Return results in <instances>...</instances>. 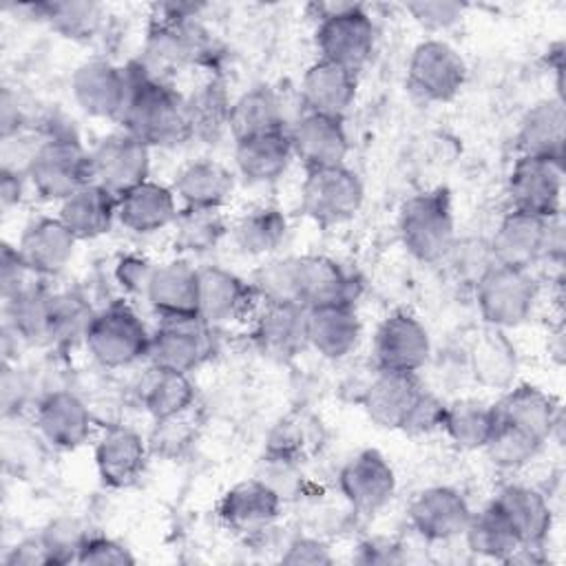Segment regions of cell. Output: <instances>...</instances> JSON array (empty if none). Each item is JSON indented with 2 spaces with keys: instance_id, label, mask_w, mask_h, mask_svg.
Masks as SVG:
<instances>
[{
  "instance_id": "obj_3",
  "label": "cell",
  "mask_w": 566,
  "mask_h": 566,
  "mask_svg": "<svg viewBox=\"0 0 566 566\" xmlns=\"http://www.w3.org/2000/svg\"><path fill=\"white\" fill-rule=\"evenodd\" d=\"M24 175L46 201H64L95 181L93 157L73 135H53L40 142Z\"/></svg>"
},
{
  "instance_id": "obj_55",
  "label": "cell",
  "mask_w": 566,
  "mask_h": 566,
  "mask_svg": "<svg viewBox=\"0 0 566 566\" xmlns=\"http://www.w3.org/2000/svg\"><path fill=\"white\" fill-rule=\"evenodd\" d=\"M29 274H33V272L22 263L18 250L4 243L2 256H0V283H2L4 301L11 298L13 294H18L20 290H24L27 285H31V281H27Z\"/></svg>"
},
{
  "instance_id": "obj_11",
  "label": "cell",
  "mask_w": 566,
  "mask_h": 566,
  "mask_svg": "<svg viewBox=\"0 0 566 566\" xmlns=\"http://www.w3.org/2000/svg\"><path fill=\"white\" fill-rule=\"evenodd\" d=\"M506 190L513 210L531 212L544 219L559 214L564 190L562 161L520 155L509 175Z\"/></svg>"
},
{
  "instance_id": "obj_13",
  "label": "cell",
  "mask_w": 566,
  "mask_h": 566,
  "mask_svg": "<svg viewBox=\"0 0 566 566\" xmlns=\"http://www.w3.org/2000/svg\"><path fill=\"white\" fill-rule=\"evenodd\" d=\"M431 343L424 325L409 312L389 314L374 336V365L382 371L416 374L429 360Z\"/></svg>"
},
{
  "instance_id": "obj_49",
  "label": "cell",
  "mask_w": 566,
  "mask_h": 566,
  "mask_svg": "<svg viewBox=\"0 0 566 566\" xmlns=\"http://www.w3.org/2000/svg\"><path fill=\"white\" fill-rule=\"evenodd\" d=\"M197 427H199V420L192 407L175 416L159 418L155 420V427L148 436V451L161 458H179L192 447L197 438Z\"/></svg>"
},
{
  "instance_id": "obj_32",
  "label": "cell",
  "mask_w": 566,
  "mask_h": 566,
  "mask_svg": "<svg viewBox=\"0 0 566 566\" xmlns=\"http://www.w3.org/2000/svg\"><path fill=\"white\" fill-rule=\"evenodd\" d=\"M177 212L175 190L157 181H144L117 199L119 223L137 234H150L172 226Z\"/></svg>"
},
{
  "instance_id": "obj_26",
  "label": "cell",
  "mask_w": 566,
  "mask_h": 566,
  "mask_svg": "<svg viewBox=\"0 0 566 566\" xmlns=\"http://www.w3.org/2000/svg\"><path fill=\"white\" fill-rule=\"evenodd\" d=\"M75 237L60 219H35L15 245L22 263L35 276H51L66 268L75 250Z\"/></svg>"
},
{
  "instance_id": "obj_12",
  "label": "cell",
  "mask_w": 566,
  "mask_h": 566,
  "mask_svg": "<svg viewBox=\"0 0 566 566\" xmlns=\"http://www.w3.org/2000/svg\"><path fill=\"white\" fill-rule=\"evenodd\" d=\"M210 347V325L201 316H170L150 334L148 358L155 367L188 374L208 358Z\"/></svg>"
},
{
  "instance_id": "obj_28",
  "label": "cell",
  "mask_w": 566,
  "mask_h": 566,
  "mask_svg": "<svg viewBox=\"0 0 566 566\" xmlns=\"http://www.w3.org/2000/svg\"><path fill=\"white\" fill-rule=\"evenodd\" d=\"M515 531L522 546H542L553 526L548 500L533 486L506 484L491 502Z\"/></svg>"
},
{
  "instance_id": "obj_27",
  "label": "cell",
  "mask_w": 566,
  "mask_h": 566,
  "mask_svg": "<svg viewBox=\"0 0 566 566\" xmlns=\"http://www.w3.org/2000/svg\"><path fill=\"white\" fill-rule=\"evenodd\" d=\"M146 298L161 318L199 316V270L188 261L155 265Z\"/></svg>"
},
{
  "instance_id": "obj_7",
  "label": "cell",
  "mask_w": 566,
  "mask_h": 566,
  "mask_svg": "<svg viewBox=\"0 0 566 566\" xmlns=\"http://www.w3.org/2000/svg\"><path fill=\"white\" fill-rule=\"evenodd\" d=\"M137 75L139 66H117L95 57L75 69L71 91L84 113L102 119H122Z\"/></svg>"
},
{
  "instance_id": "obj_14",
  "label": "cell",
  "mask_w": 566,
  "mask_h": 566,
  "mask_svg": "<svg viewBox=\"0 0 566 566\" xmlns=\"http://www.w3.org/2000/svg\"><path fill=\"white\" fill-rule=\"evenodd\" d=\"M292 259V296L305 310L336 303H352L358 296L354 276L329 256H290Z\"/></svg>"
},
{
  "instance_id": "obj_29",
  "label": "cell",
  "mask_w": 566,
  "mask_h": 566,
  "mask_svg": "<svg viewBox=\"0 0 566 566\" xmlns=\"http://www.w3.org/2000/svg\"><path fill=\"white\" fill-rule=\"evenodd\" d=\"M301 99L307 113L343 119L356 99V73L318 57L303 75Z\"/></svg>"
},
{
  "instance_id": "obj_1",
  "label": "cell",
  "mask_w": 566,
  "mask_h": 566,
  "mask_svg": "<svg viewBox=\"0 0 566 566\" xmlns=\"http://www.w3.org/2000/svg\"><path fill=\"white\" fill-rule=\"evenodd\" d=\"M126 133L135 135L148 148H172L190 139L186 119V97L170 84L139 66L137 82L122 115Z\"/></svg>"
},
{
  "instance_id": "obj_45",
  "label": "cell",
  "mask_w": 566,
  "mask_h": 566,
  "mask_svg": "<svg viewBox=\"0 0 566 566\" xmlns=\"http://www.w3.org/2000/svg\"><path fill=\"white\" fill-rule=\"evenodd\" d=\"M175 248L188 254H203L219 245L226 234V221L219 208H190L177 212L172 223Z\"/></svg>"
},
{
  "instance_id": "obj_33",
  "label": "cell",
  "mask_w": 566,
  "mask_h": 566,
  "mask_svg": "<svg viewBox=\"0 0 566 566\" xmlns=\"http://www.w3.org/2000/svg\"><path fill=\"white\" fill-rule=\"evenodd\" d=\"M517 148L526 157H546L564 161L566 111L562 99H544L531 106L517 128Z\"/></svg>"
},
{
  "instance_id": "obj_37",
  "label": "cell",
  "mask_w": 566,
  "mask_h": 566,
  "mask_svg": "<svg viewBox=\"0 0 566 566\" xmlns=\"http://www.w3.org/2000/svg\"><path fill=\"white\" fill-rule=\"evenodd\" d=\"M471 376L489 389H509L517 374V352L504 329L486 327L469 352Z\"/></svg>"
},
{
  "instance_id": "obj_2",
  "label": "cell",
  "mask_w": 566,
  "mask_h": 566,
  "mask_svg": "<svg viewBox=\"0 0 566 566\" xmlns=\"http://www.w3.org/2000/svg\"><path fill=\"white\" fill-rule=\"evenodd\" d=\"M398 232L407 252L422 263L444 261L455 243V221L447 188L409 197L398 214Z\"/></svg>"
},
{
  "instance_id": "obj_22",
  "label": "cell",
  "mask_w": 566,
  "mask_h": 566,
  "mask_svg": "<svg viewBox=\"0 0 566 566\" xmlns=\"http://www.w3.org/2000/svg\"><path fill=\"white\" fill-rule=\"evenodd\" d=\"M148 458V442L126 427L113 424L104 431L95 447V464L104 484L126 489L139 480Z\"/></svg>"
},
{
  "instance_id": "obj_53",
  "label": "cell",
  "mask_w": 566,
  "mask_h": 566,
  "mask_svg": "<svg viewBox=\"0 0 566 566\" xmlns=\"http://www.w3.org/2000/svg\"><path fill=\"white\" fill-rule=\"evenodd\" d=\"M77 564H88V566H133L135 557L117 539H111V537H104V535H88L84 546L80 548Z\"/></svg>"
},
{
  "instance_id": "obj_39",
  "label": "cell",
  "mask_w": 566,
  "mask_h": 566,
  "mask_svg": "<svg viewBox=\"0 0 566 566\" xmlns=\"http://www.w3.org/2000/svg\"><path fill=\"white\" fill-rule=\"evenodd\" d=\"M230 108L232 102L221 80H208L186 97V119L190 139L214 144L230 133Z\"/></svg>"
},
{
  "instance_id": "obj_36",
  "label": "cell",
  "mask_w": 566,
  "mask_h": 566,
  "mask_svg": "<svg viewBox=\"0 0 566 566\" xmlns=\"http://www.w3.org/2000/svg\"><path fill=\"white\" fill-rule=\"evenodd\" d=\"M172 190L190 208L221 210V206H226L232 197L234 177L214 159H195L177 172Z\"/></svg>"
},
{
  "instance_id": "obj_19",
  "label": "cell",
  "mask_w": 566,
  "mask_h": 566,
  "mask_svg": "<svg viewBox=\"0 0 566 566\" xmlns=\"http://www.w3.org/2000/svg\"><path fill=\"white\" fill-rule=\"evenodd\" d=\"M35 427L53 449L73 451L88 440L93 416L77 394L55 389L38 402Z\"/></svg>"
},
{
  "instance_id": "obj_24",
  "label": "cell",
  "mask_w": 566,
  "mask_h": 566,
  "mask_svg": "<svg viewBox=\"0 0 566 566\" xmlns=\"http://www.w3.org/2000/svg\"><path fill=\"white\" fill-rule=\"evenodd\" d=\"M495 420L515 427L542 444L548 442L559 427V407L555 398L533 385L509 387L506 394L493 405Z\"/></svg>"
},
{
  "instance_id": "obj_21",
  "label": "cell",
  "mask_w": 566,
  "mask_h": 566,
  "mask_svg": "<svg viewBox=\"0 0 566 566\" xmlns=\"http://www.w3.org/2000/svg\"><path fill=\"white\" fill-rule=\"evenodd\" d=\"M548 219L511 208L489 241L495 263L531 270V265L546 254Z\"/></svg>"
},
{
  "instance_id": "obj_6",
  "label": "cell",
  "mask_w": 566,
  "mask_h": 566,
  "mask_svg": "<svg viewBox=\"0 0 566 566\" xmlns=\"http://www.w3.org/2000/svg\"><path fill=\"white\" fill-rule=\"evenodd\" d=\"M473 287L484 323L497 329L522 325L531 316L539 294L531 270L497 263L489 268Z\"/></svg>"
},
{
  "instance_id": "obj_59",
  "label": "cell",
  "mask_w": 566,
  "mask_h": 566,
  "mask_svg": "<svg viewBox=\"0 0 566 566\" xmlns=\"http://www.w3.org/2000/svg\"><path fill=\"white\" fill-rule=\"evenodd\" d=\"M354 559L360 564H396V562H402V555L396 542L374 537L358 546V553Z\"/></svg>"
},
{
  "instance_id": "obj_38",
  "label": "cell",
  "mask_w": 566,
  "mask_h": 566,
  "mask_svg": "<svg viewBox=\"0 0 566 566\" xmlns=\"http://www.w3.org/2000/svg\"><path fill=\"white\" fill-rule=\"evenodd\" d=\"M7 303V329L33 345L53 343V294L31 283Z\"/></svg>"
},
{
  "instance_id": "obj_34",
  "label": "cell",
  "mask_w": 566,
  "mask_h": 566,
  "mask_svg": "<svg viewBox=\"0 0 566 566\" xmlns=\"http://www.w3.org/2000/svg\"><path fill=\"white\" fill-rule=\"evenodd\" d=\"M117 195L93 181L60 203L57 219L77 241L102 237L111 230L117 217Z\"/></svg>"
},
{
  "instance_id": "obj_20",
  "label": "cell",
  "mask_w": 566,
  "mask_h": 566,
  "mask_svg": "<svg viewBox=\"0 0 566 566\" xmlns=\"http://www.w3.org/2000/svg\"><path fill=\"white\" fill-rule=\"evenodd\" d=\"M287 135L292 153L303 161L305 170L343 166L349 153V139L338 117L305 113Z\"/></svg>"
},
{
  "instance_id": "obj_9",
  "label": "cell",
  "mask_w": 566,
  "mask_h": 566,
  "mask_svg": "<svg viewBox=\"0 0 566 566\" xmlns=\"http://www.w3.org/2000/svg\"><path fill=\"white\" fill-rule=\"evenodd\" d=\"M376 44V27L360 4L321 18L316 27V49L321 60L334 62L349 71H360Z\"/></svg>"
},
{
  "instance_id": "obj_51",
  "label": "cell",
  "mask_w": 566,
  "mask_h": 566,
  "mask_svg": "<svg viewBox=\"0 0 566 566\" xmlns=\"http://www.w3.org/2000/svg\"><path fill=\"white\" fill-rule=\"evenodd\" d=\"M88 535L91 533H86L84 526L80 524V520H75V517H57L40 533L44 546L49 548L51 564L77 562L80 548L84 546Z\"/></svg>"
},
{
  "instance_id": "obj_47",
  "label": "cell",
  "mask_w": 566,
  "mask_h": 566,
  "mask_svg": "<svg viewBox=\"0 0 566 566\" xmlns=\"http://www.w3.org/2000/svg\"><path fill=\"white\" fill-rule=\"evenodd\" d=\"M35 13L42 15L64 38L71 40H88L99 29L102 22V7L95 2H40L33 7Z\"/></svg>"
},
{
  "instance_id": "obj_41",
  "label": "cell",
  "mask_w": 566,
  "mask_h": 566,
  "mask_svg": "<svg viewBox=\"0 0 566 566\" xmlns=\"http://www.w3.org/2000/svg\"><path fill=\"white\" fill-rule=\"evenodd\" d=\"M325 429L321 420L307 411H292L283 416L268 436L265 453L274 458H283L296 464L310 460L323 447Z\"/></svg>"
},
{
  "instance_id": "obj_15",
  "label": "cell",
  "mask_w": 566,
  "mask_h": 566,
  "mask_svg": "<svg viewBox=\"0 0 566 566\" xmlns=\"http://www.w3.org/2000/svg\"><path fill=\"white\" fill-rule=\"evenodd\" d=\"M91 157L95 181L117 197L148 181L150 148L126 130L104 137Z\"/></svg>"
},
{
  "instance_id": "obj_60",
  "label": "cell",
  "mask_w": 566,
  "mask_h": 566,
  "mask_svg": "<svg viewBox=\"0 0 566 566\" xmlns=\"http://www.w3.org/2000/svg\"><path fill=\"white\" fill-rule=\"evenodd\" d=\"M27 391H29L27 382L18 374V369L4 367V371H2V409H4V416L18 413L20 405L24 402Z\"/></svg>"
},
{
  "instance_id": "obj_40",
  "label": "cell",
  "mask_w": 566,
  "mask_h": 566,
  "mask_svg": "<svg viewBox=\"0 0 566 566\" xmlns=\"http://www.w3.org/2000/svg\"><path fill=\"white\" fill-rule=\"evenodd\" d=\"M228 130L234 142L285 130V115L279 95L268 86H256L239 95L230 108Z\"/></svg>"
},
{
  "instance_id": "obj_25",
  "label": "cell",
  "mask_w": 566,
  "mask_h": 566,
  "mask_svg": "<svg viewBox=\"0 0 566 566\" xmlns=\"http://www.w3.org/2000/svg\"><path fill=\"white\" fill-rule=\"evenodd\" d=\"M252 336L263 356L290 360L307 345V310L294 303H265Z\"/></svg>"
},
{
  "instance_id": "obj_10",
  "label": "cell",
  "mask_w": 566,
  "mask_h": 566,
  "mask_svg": "<svg viewBox=\"0 0 566 566\" xmlns=\"http://www.w3.org/2000/svg\"><path fill=\"white\" fill-rule=\"evenodd\" d=\"M467 80V64L462 55L442 40L420 42L407 66L409 88L427 102L453 99Z\"/></svg>"
},
{
  "instance_id": "obj_61",
  "label": "cell",
  "mask_w": 566,
  "mask_h": 566,
  "mask_svg": "<svg viewBox=\"0 0 566 566\" xmlns=\"http://www.w3.org/2000/svg\"><path fill=\"white\" fill-rule=\"evenodd\" d=\"M22 199V175L9 168L0 170V201L2 208H11Z\"/></svg>"
},
{
  "instance_id": "obj_57",
  "label": "cell",
  "mask_w": 566,
  "mask_h": 566,
  "mask_svg": "<svg viewBox=\"0 0 566 566\" xmlns=\"http://www.w3.org/2000/svg\"><path fill=\"white\" fill-rule=\"evenodd\" d=\"M283 564H332L329 546L314 537H296L287 544L285 553L281 555Z\"/></svg>"
},
{
  "instance_id": "obj_58",
  "label": "cell",
  "mask_w": 566,
  "mask_h": 566,
  "mask_svg": "<svg viewBox=\"0 0 566 566\" xmlns=\"http://www.w3.org/2000/svg\"><path fill=\"white\" fill-rule=\"evenodd\" d=\"M4 564L7 566H40V564H51V555H49V548L44 546L42 537L38 535V537L15 544L7 553Z\"/></svg>"
},
{
  "instance_id": "obj_48",
  "label": "cell",
  "mask_w": 566,
  "mask_h": 566,
  "mask_svg": "<svg viewBox=\"0 0 566 566\" xmlns=\"http://www.w3.org/2000/svg\"><path fill=\"white\" fill-rule=\"evenodd\" d=\"M542 447L544 444L539 440H535L533 436L495 420V429H493L489 442L484 444V451L497 469L515 471V469L528 464L539 453Z\"/></svg>"
},
{
  "instance_id": "obj_16",
  "label": "cell",
  "mask_w": 566,
  "mask_h": 566,
  "mask_svg": "<svg viewBox=\"0 0 566 566\" xmlns=\"http://www.w3.org/2000/svg\"><path fill=\"white\" fill-rule=\"evenodd\" d=\"M338 486L354 511L376 513L394 497L396 473L380 451L365 449L340 469Z\"/></svg>"
},
{
  "instance_id": "obj_30",
  "label": "cell",
  "mask_w": 566,
  "mask_h": 566,
  "mask_svg": "<svg viewBox=\"0 0 566 566\" xmlns=\"http://www.w3.org/2000/svg\"><path fill=\"white\" fill-rule=\"evenodd\" d=\"M420 391L422 385L416 374L382 371L376 367V374L367 385L360 405L378 427L400 429Z\"/></svg>"
},
{
  "instance_id": "obj_5",
  "label": "cell",
  "mask_w": 566,
  "mask_h": 566,
  "mask_svg": "<svg viewBox=\"0 0 566 566\" xmlns=\"http://www.w3.org/2000/svg\"><path fill=\"white\" fill-rule=\"evenodd\" d=\"M146 62L150 71H177L210 64L214 60V42L195 18H157L146 33Z\"/></svg>"
},
{
  "instance_id": "obj_46",
  "label": "cell",
  "mask_w": 566,
  "mask_h": 566,
  "mask_svg": "<svg viewBox=\"0 0 566 566\" xmlns=\"http://www.w3.org/2000/svg\"><path fill=\"white\" fill-rule=\"evenodd\" d=\"M285 232H287V221L283 212L272 206H261L245 212L232 228L237 248L254 256L276 250Z\"/></svg>"
},
{
  "instance_id": "obj_35",
  "label": "cell",
  "mask_w": 566,
  "mask_h": 566,
  "mask_svg": "<svg viewBox=\"0 0 566 566\" xmlns=\"http://www.w3.org/2000/svg\"><path fill=\"white\" fill-rule=\"evenodd\" d=\"M292 155L287 130L239 139L234 146L237 168L252 184H270L279 179L287 170Z\"/></svg>"
},
{
  "instance_id": "obj_17",
  "label": "cell",
  "mask_w": 566,
  "mask_h": 566,
  "mask_svg": "<svg viewBox=\"0 0 566 566\" xmlns=\"http://www.w3.org/2000/svg\"><path fill=\"white\" fill-rule=\"evenodd\" d=\"M281 495L261 478L241 480L230 486L219 502L221 522L250 537H259L270 531L281 513Z\"/></svg>"
},
{
  "instance_id": "obj_23",
  "label": "cell",
  "mask_w": 566,
  "mask_h": 566,
  "mask_svg": "<svg viewBox=\"0 0 566 566\" xmlns=\"http://www.w3.org/2000/svg\"><path fill=\"white\" fill-rule=\"evenodd\" d=\"M254 296L256 290L252 283H245L234 272L219 265L199 268V316L208 325L243 318Z\"/></svg>"
},
{
  "instance_id": "obj_42",
  "label": "cell",
  "mask_w": 566,
  "mask_h": 566,
  "mask_svg": "<svg viewBox=\"0 0 566 566\" xmlns=\"http://www.w3.org/2000/svg\"><path fill=\"white\" fill-rule=\"evenodd\" d=\"M139 402L155 418L175 416L195 402V385L188 374L161 369L150 365V371L142 378Z\"/></svg>"
},
{
  "instance_id": "obj_31",
  "label": "cell",
  "mask_w": 566,
  "mask_h": 566,
  "mask_svg": "<svg viewBox=\"0 0 566 566\" xmlns=\"http://www.w3.org/2000/svg\"><path fill=\"white\" fill-rule=\"evenodd\" d=\"M360 340V321L352 303L307 310V345L329 360L345 358Z\"/></svg>"
},
{
  "instance_id": "obj_18",
  "label": "cell",
  "mask_w": 566,
  "mask_h": 566,
  "mask_svg": "<svg viewBox=\"0 0 566 566\" xmlns=\"http://www.w3.org/2000/svg\"><path fill=\"white\" fill-rule=\"evenodd\" d=\"M411 528L429 542H447L464 533L471 509L460 491L451 486H429L409 504Z\"/></svg>"
},
{
  "instance_id": "obj_8",
  "label": "cell",
  "mask_w": 566,
  "mask_h": 566,
  "mask_svg": "<svg viewBox=\"0 0 566 566\" xmlns=\"http://www.w3.org/2000/svg\"><path fill=\"white\" fill-rule=\"evenodd\" d=\"M363 184L354 170L343 166L312 168L301 186V210L321 226L352 219L363 206Z\"/></svg>"
},
{
  "instance_id": "obj_54",
  "label": "cell",
  "mask_w": 566,
  "mask_h": 566,
  "mask_svg": "<svg viewBox=\"0 0 566 566\" xmlns=\"http://www.w3.org/2000/svg\"><path fill=\"white\" fill-rule=\"evenodd\" d=\"M405 9L413 15V20L420 27L440 31L455 24L462 18L467 7L462 2H451V0H418V2H407Z\"/></svg>"
},
{
  "instance_id": "obj_56",
  "label": "cell",
  "mask_w": 566,
  "mask_h": 566,
  "mask_svg": "<svg viewBox=\"0 0 566 566\" xmlns=\"http://www.w3.org/2000/svg\"><path fill=\"white\" fill-rule=\"evenodd\" d=\"M153 270L155 265L144 259V256H135V254H128V256H122L117 268H115V276L119 281L122 287H126L128 292H142L146 294V287H148V281L153 276Z\"/></svg>"
},
{
  "instance_id": "obj_43",
  "label": "cell",
  "mask_w": 566,
  "mask_h": 566,
  "mask_svg": "<svg viewBox=\"0 0 566 566\" xmlns=\"http://www.w3.org/2000/svg\"><path fill=\"white\" fill-rule=\"evenodd\" d=\"M442 429L462 451L484 449L495 429L493 405H484L480 400H458L447 405Z\"/></svg>"
},
{
  "instance_id": "obj_50",
  "label": "cell",
  "mask_w": 566,
  "mask_h": 566,
  "mask_svg": "<svg viewBox=\"0 0 566 566\" xmlns=\"http://www.w3.org/2000/svg\"><path fill=\"white\" fill-rule=\"evenodd\" d=\"M91 307L75 294H53V343L84 340L93 321Z\"/></svg>"
},
{
  "instance_id": "obj_52",
  "label": "cell",
  "mask_w": 566,
  "mask_h": 566,
  "mask_svg": "<svg viewBox=\"0 0 566 566\" xmlns=\"http://www.w3.org/2000/svg\"><path fill=\"white\" fill-rule=\"evenodd\" d=\"M444 413H447V405L431 391H420V396L416 398L411 411L407 413L400 431L409 433V436H424L431 431L442 429L444 422Z\"/></svg>"
},
{
  "instance_id": "obj_4",
  "label": "cell",
  "mask_w": 566,
  "mask_h": 566,
  "mask_svg": "<svg viewBox=\"0 0 566 566\" xmlns=\"http://www.w3.org/2000/svg\"><path fill=\"white\" fill-rule=\"evenodd\" d=\"M84 343L102 367L117 369L148 356L150 332L130 305L117 301L93 314Z\"/></svg>"
},
{
  "instance_id": "obj_44",
  "label": "cell",
  "mask_w": 566,
  "mask_h": 566,
  "mask_svg": "<svg viewBox=\"0 0 566 566\" xmlns=\"http://www.w3.org/2000/svg\"><path fill=\"white\" fill-rule=\"evenodd\" d=\"M464 537L467 546L473 553L500 562H509V557L522 546L511 524L493 504H489L478 515L471 513V520L464 528Z\"/></svg>"
}]
</instances>
